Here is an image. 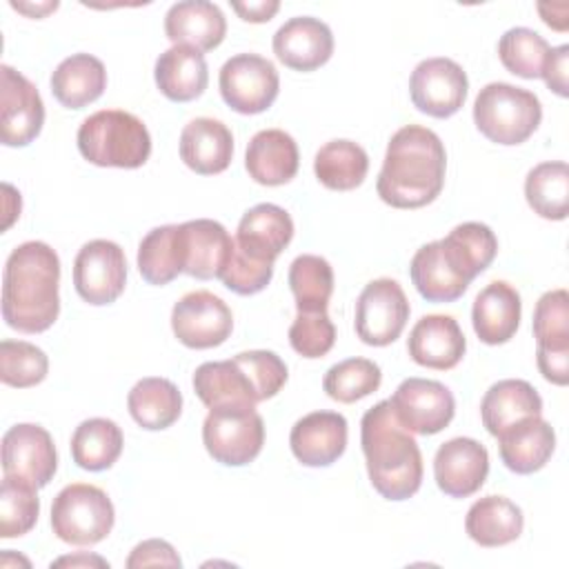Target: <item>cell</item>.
<instances>
[{"label": "cell", "mask_w": 569, "mask_h": 569, "mask_svg": "<svg viewBox=\"0 0 569 569\" xmlns=\"http://www.w3.org/2000/svg\"><path fill=\"white\" fill-rule=\"evenodd\" d=\"M409 311V300L396 280H371L356 300V333L369 347H387L400 338Z\"/></svg>", "instance_id": "9"}, {"label": "cell", "mask_w": 569, "mask_h": 569, "mask_svg": "<svg viewBox=\"0 0 569 569\" xmlns=\"http://www.w3.org/2000/svg\"><path fill=\"white\" fill-rule=\"evenodd\" d=\"M347 418L338 411H311L296 420L289 447L305 467H329L347 449Z\"/></svg>", "instance_id": "18"}, {"label": "cell", "mask_w": 569, "mask_h": 569, "mask_svg": "<svg viewBox=\"0 0 569 569\" xmlns=\"http://www.w3.org/2000/svg\"><path fill=\"white\" fill-rule=\"evenodd\" d=\"M567 60H569V44H560V47H553L549 49V56L545 60V67H542V76L547 87L558 93L560 98H567L569 96V89H567Z\"/></svg>", "instance_id": "49"}, {"label": "cell", "mask_w": 569, "mask_h": 569, "mask_svg": "<svg viewBox=\"0 0 569 569\" xmlns=\"http://www.w3.org/2000/svg\"><path fill=\"white\" fill-rule=\"evenodd\" d=\"M122 429L109 418L82 420L71 436V458L84 471H104L122 453Z\"/></svg>", "instance_id": "36"}, {"label": "cell", "mask_w": 569, "mask_h": 569, "mask_svg": "<svg viewBox=\"0 0 569 569\" xmlns=\"http://www.w3.org/2000/svg\"><path fill=\"white\" fill-rule=\"evenodd\" d=\"M40 513L38 487L20 476L4 473L0 487V536L18 538L33 529Z\"/></svg>", "instance_id": "40"}, {"label": "cell", "mask_w": 569, "mask_h": 569, "mask_svg": "<svg viewBox=\"0 0 569 569\" xmlns=\"http://www.w3.org/2000/svg\"><path fill=\"white\" fill-rule=\"evenodd\" d=\"M182 162L200 173H222L233 158V136L229 127L213 118H196L180 133Z\"/></svg>", "instance_id": "25"}, {"label": "cell", "mask_w": 569, "mask_h": 569, "mask_svg": "<svg viewBox=\"0 0 569 569\" xmlns=\"http://www.w3.org/2000/svg\"><path fill=\"white\" fill-rule=\"evenodd\" d=\"M542 413V398L529 385L520 378H507L493 382L480 402V416L487 431L498 438L509 427L540 416Z\"/></svg>", "instance_id": "27"}, {"label": "cell", "mask_w": 569, "mask_h": 569, "mask_svg": "<svg viewBox=\"0 0 569 569\" xmlns=\"http://www.w3.org/2000/svg\"><path fill=\"white\" fill-rule=\"evenodd\" d=\"M536 362L551 385L565 387L569 382V351H536Z\"/></svg>", "instance_id": "50"}, {"label": "cell", "mask_w": 569, "mask_h": 569, "mask_svg": "<svg viewBox=\"0 0 569 569\" xmlns=\"http://www.w3.org/2000/svg\"><path fill=\"white\" fill-rule=\"evenodd\" d=\"M520 316L522 302L516 287L505 280H493L476 296L471 325L485 345H505L516 336Z\"/></svg>", "instance_id": "23"}, {"label": "cell", "mask_w": 569, "mask_h": 569, "mask_svg": "<svg viewBox=\"0 0 569 569\" xmlns=\"http://www.w3.org/2000/svg\"><path fill=\"white\" fill-rule=\"evenodd\" d=\"M60 258L40 240L18 244L2 273V318L22 333L47 331L60 313Z\"/></svg>", "instance_id": "2"}, {"label": "cell", "mask_w": 569, "mask_h": 569, "mask_svg": "<svg viewBox=\"0 0 569 569\" xmlns=\"http://www.w3.org/2000/svg\"><path fill=\"white\" fill-rule=\"evenodd\" d=\"M11 7H13V9H18V11H24V13H29V11H31L29 7H24V4H18V2H11ZM56 9H58V2H47L44 7H36V9L31 11V16L40 18V16H44V13H49V11H56Z\"/></svg>", "instance_id": "53"}, {"label": "cell", "mask_w": 569, "mask_h": 569, "mask_svg": "<svg viewBox=\"0 0 569 569\" xmlns=\"http://www.w3.org/2000/svg\"><path fill=\"white\" fill-rule=\"evenodd\" d=\"M78 151L96 167L138 169L151 156V136L138 116L102 109L82 120Z\"/></svg>", "instance_id": "4"}, {"label": "cell", "mask_w": 569, "mask_h": 569, "mask_svg": "<svg viewBox=\"0 0 569 569\" xmlns=\"http://www.w3.org/2000/svg\"><path fill=\"white\" fill-rule=\"evenodd\" d=\"M525 198L545 220H565L569 211V167L562 160L536 164L525 178Z\"/></svg>", "instance_id": "37"}, {"label": "cell", "mask_w": 569, "mask_h": 569, "mask_svg": "<svg viewBox=\"0 0 569 569\" xmlns=\"http://www.w3.org/2000/svg\"><path fill=\"white\" fill-rule=\"evenodd\" d=\"M113 522V502L96 485L73 482L53 498L51 529L67 545H98L111 533Z\"/></svg>", "instance_id": "6"}, {"label": "cell", "mask_w": 569, "mask_h": 569, "mask_svg": "<svg viewBox=\"0 0 569 569\" xmlns=\"http://www.w3.org/2000/svg\"><path fill=\"white\" fill-rule=\"evenodd\" d=\"M171 329L189 349H213L231 336L233 313L222 298L200 289L173 305Z\"/></svg>", "instance_id": "12"}, {"label": "cell", "mask_w": 569, "mask_h": 569, "mask_svg": "<svg viewBox=\"0 0 569 569\" xmlns=\"http://www.w3.org/2000/svg\"><path fill=\"white\" fill-rule=\"evenodd\" d=\"M233 360L244 371V376L249 378L258 402H262L267 398H273L287 382V376H289L287 365L273 351L251 349V351L236 353Z\"/></svg>", "instance_id": "45"}, {"label": "cell", "mask_w": 569, "mask_h": 569, "mask_svg": "<svg viewBox=\"0 0 569 569\" xmlns=\"http://www.w3.org/2000/svg\"><path fill=\"white\" fill-rule=\"evenodd\" d=\"M536 351H569V293L565 289L547 291L533 309Z\"/></svg>", "instance_id": "43"}, {"label": "cell", "mask_w": 569, "mask_h": 569, "mask_svg": "<svg viewBox=\"0 0 569 569\" xmlns=\"http://www.w3.org/2000/svg\"><path fill=\"white\" fill-rule=\"evenodd\" d=\"M64 565H69V567H91V565H96V567H109V562L104 560V558H100V556H89V553H78V556H62V558H58V560H53L51 562V567H64Z\"/></svg>", "instance_id": "52"}, {"label": "cell", "mask_w": 569, "mask_h": 569, "mask_svg": "<svg viewBox=\"0 0 569 569\" xmlns=\"http://www.w3.org/2000/svg\"><path fill=\"white\" fill-rule=\"evenodd\" d=\"M153 78L164 98L171 102H189L204 93L209 67L198 49L173 44L158 56Z\"/></svg>", "instance_id": "28"}, {"label": "cell", "mask_w": 569, "mask_h": 569, "mask_svg": "<svg viewBox=\"0 0 569 569\" xmlns=\"http://www.w3.org/2000/svg\"><path fill=\"white\" fill-rule=\"evenodd\" d=\"M389 402L402 427L420 436L442 431L456 413L453 393L442 382L429 378L402 380Z\"/></svg>", "instance_id": "13"}, {"label": "cell", "mask_w": 569, "mask_h": 569, "mask_svg": "<svg viewBox=\"0 0 569 569\" xmlns=\"http://www.w3.org/2000/svg\"><path fill=\"white\" fill-rule=\"evenodd\" d=\"M127 407L131 418L147 431H160L171 427L182 413V393L169 380L160 376H149L138 380L129 396Z\"/></svg>", "instance_id": "32"}, {"label": "cell", "mask_w": 569, "mask_h": 569, "mask_svg": "<svg viewBox=\"0 0 569 569\" xmlns=\"http://www.w3.org/2000/svg\"><path fill=\"white\" fill-rule=\"evenodd\" d=\"M222 100L238 113L267 111L280 91V76L271 60L258 53L231 56L218 76Z\"/></svg>", "instance_id": "8"}, {"label": "cell", "mask_w": 569, "mask_h": 569, "mask_svg": "<svg viewBox=\"0 0 569 569\" xmlns=\"http://www.w3.org/2000/svg\"><path fill=\"white\" fill-rule=\"evenodd\" d=\"M369 171L367 151L353 140H331L313 158V173L331 191H351L360 187Z\"/></svg>", "instance_id": "35"}, {"label": "cell", "mask_w": 569, "mask_h": 569, "mask_svg": "<svg viewBox=\"0 0 569 569\" xmlns=\"http://www.w3.org/2000/svg\"><path fill=\"white\" fill-rule=\"evenodd\" d=\"M445 171L447 151L438 133L422 124H407L387 144L376 191L389 207L420 209L440 196Z\"/></svg>", "instance_id": "1"}, {"label": "cell", "mask_w": 569, "mask_h": 569, "mask_svg": "<svg viewBox=\"0 0 569 569\" xmlns=\"http://www.w3.org/2000/svg\"><path fill=\"white\" fill-rule=\"evenodd\" d=\"M298 144L282 129H262L247 144L244 169L258 184H287L298 173Z\"/></svg>", "instance_id": "24"}, {"label": "cell", "mask_w": 569, "mask_h": 569, "mask_svg": "<svg viewBox=\"0 0 569 569\" xmlns=\"http://www.w3.org/2000/svg\"><path fill=\"white\" fill-rule=\"evenodd\" d=\"M127 284V258L113 240H89L73 260L76 293L89 305H111Z\"/></svg>", "instance_id": "10"}, {"label": "cell", "mask_w": 569, "mask_h": 569, "mask_svg": "<svg viewBox=\"0 0 569 569\" xmlns=\"http://www.w3.org/2000/svg\"><path fill=\"white\" fill-rule=\"evenodd\" d=\"M289 287L298 311H327L333 293V269L322 256L302 253L289 264Z\"/></svg>", "instance_id": "39"}, {"label": "cell", "mask_w": 569, "mask_h": 569, "mask_svg": "<svg viewBox=\"0 0 569 569\" xmlns=\"http://www.w3.org/2000/svg\"><path fill=\"white\" fill-rule=\"evenodd\" d=\"M407 351L416 365L447 371L462 360L467 340L456 318L445 313H429L422 316L409 331Z\"/></svg>", "instance_id": "20"}, {"label": "cell", "mask_w": 569, "mask_h": 569, "mask_svg": "<svg viewBox=\"0 0 569 569\" xmlns=\"http://www.w3.org/2000/svg\"><path fill=\"white\" fill-rule=\"evenodd\" d=\"M271 47L284 67L313 71L329 62L333 53V33L320 18L296 16L273 33Z\"/></svg>", "instance_id": "19"}, {"label": "cell", "mask_w": 569, "mask_h": 569, "mask_svg": "<svg viewBox=\"0 0 569 569\" xmlns=\"http://www.w3.org/2000/svg\"><path fill=\"white\" fill-rule=\"evenodd\" d=\"M47 353L27 340L0 342V380L16 389H29L47 378Z\"/></svg>", "instance_id": "44"}, {"label": "cell", "mask_w": 569, "mask_h": 569, "mask_svg": "<svg viewBox=\"0 0 569 569\" xmlns=\"http://www.w3.org/2000/svg\"><path fill=\"white\" fill-rule=\"evenodd\" d=\"M58 453L51 433L31 422L13 425L2 436V471L33 482L38 489L53 480Z\"/></svg>", "instance_id": "15"}, {"label": "cell", "mask_w": 569, "mask_h": 569, "mask_svg": "<svg viewBox=\"0 0 569 569\" xmlns=\"http://www.w3.org/2000/svg\"><path fill=\"white\" fill-rule=\"evenodd\" d=\"M202 442L220 465H249L264 445L262 416L256 407H213L202 422Z\"/></svg>", "instance_id": "7"}, {"label": "cell", "mask_w": 569, "mask_h": 569, "mask_svg": "<svg viewBox=\"0 0 569 569\" xmlns=\"http://www.w3.org/2000/svg\"><path fill=\"white\" fill-rule=\"evenodd\" d=\"M2 73V107H0V138L7 147H27L38 138L44 124V102L31 80L9 64Z\"/></svg>", "instance_id": "14"}, {"label": "cell", "mask_w": 569, "mask_h": 569, "mask_svg": "<svg viewBox=\"0 0 569 569\" xmlns=\"http://www.w3.org/2000/svg\"><path fill=\"white\" fill-rule=\"evenodd\" d=\"M107 89V69L91 53L64 58L51 73V93L67 109H82L96 102Z\"/></svg>", "instance_id": "29"}, {"label": "cell", "mask_w": 569, "mask_h": 569, "mask_svg": "<svg viewBox=\"0 0 569 569\" xmlns=\"http://www.w3.org/2000/svg\"><path fill=\"white\" fill-rule=\"evenodd\" d=\"M193 389L196 396L207 405L213 407H256V393L251 389L249 378L236 365V360H218V362H202L193 373Z\"/></svg>", "instance_id": "33"}, {"label": "cell", "mask_w": 569, "mask_h": 569, "mask_svg": "<svg viewBox=\"0 0 569 569\" xmlns=\"http://www.w3.org/2000/svg\"><path fill=\"white\" fill-rule=\"evenodd\" d=\"M380 382H382V371L373 360L347 358L327 369L322 378V389L331 400L351 405L378 391Z\"/></svg>", "instance_id": "41"}, {"label": "cell", "mask_w": 569, "mask_h": 569, "mask_svg": "<svg viewBox=\"0 0 569 569\" xmlns=\"http://www.w3.org/2000/svg\"><path fill=\"white\" fill-rule=\"evenodd\" d=\"M542 120V104L529 89L509 82L485 84L473 102V122L478 131L496 144L525 142Z\"/></svg>", "instance_id": "5"}, {"label": "cell", "mask_w": 569, "mask_h": 569, "mask_svg": "<svg viewBox=\"0 0 569 569\" xmlns=\"http://www.w3.org/2000/svg\"><path fill=\"white\" fill-rule=\"evenodd\" d=\"M178 247L182 273L198 280H211L220 278L229 264L233 238L218 220L196 218L178 224Z\"/></svg>", "instance_id": "16"}, {"label": "cell", "mask_w": 569, "mask_h": 569, "mask_svg": "<svg viewBox=\"0 0 569 569\" xmlns=\"http://www.w3.org/2000/svg\"><path fill=\"white\" fill-rule=\"evenodd\" d=\"M525 527L522 509L505 496L476 500L465 518L467 536L480 547H502L520 538Z\"/></svg>", "instance_id": "30"}, {"label": "cell", "mask_w": 569, "mask_h": 569, "mask_svg": "<svg viewBox=\"0 0 569 569\" xmlns=\"http://www.w3.org/2000/svg\"><path fill=\"white\" fill-rule=\"evenodd\" d=\"M231 9L247 22H267L280 9L278 0H258V2H231Z\"/></svg>", "instance_id": "51"}, {"label": "cell", "mask_w": 569, "mask_h": 569, "mask_svg": "<svg viewBox=\"0 0 569 569\" xmlns=\"http://www.w3.org/2000/svg\"><path fill=\"white\" fill-rule=\"evenodd\" d=\"M549 49V42L529 27L507 29L498 40V58L502 67L509 73L527 80L542 76Z\"/></svg>", "instance_id": "42"}, {"label": "cell", "mask_w": 569, "mask_h": 569, "mask_svg": "<svg viewBox=\"0 0 569 569\" xmlns=\"http://www.w3.org/2000/svg\"><path fill=\"white\" fill-rule=\"evenodd\" d=\"M271 278H273V262L256 260L244 251H240L236 244L231 251V260L220 276L222 284L238 296H253L262 291L271 282Z\"/></svg>", "instance_id": "47"}, {"label": "cell", "mask_w": 569, "mask_h": 569, "mask_svg": "<svg viewBox=\"0 0 569 569\" xmlns=\"http://www.w3.org/2000/svg\"><path fill=\"white\" fill-rule=\"evenodd\" d=\"M336 342V327L327 311H298L289 327V345L302 358H322Z\"/></svg>", "instance_id": "46"}, {"label": "cell", "mask_w": 569, "mask_h": 569, "mask_svg": "<svg viewBox=\"0 0 569 569\" xmlns=\"http://www.w3.org/2000/svg\"><path fill=\"white\" fill-rule=\"evenodd\" d=\"M469 80L451 58H427L416 64L409 78V96L418 111L431 118H449L467 100Z\"/></svg>", "instance_id": "11"}, {"label": "cell", "mask_w": 569, "mask_h": 569, "mask_svg": "<svg viewBox=\"0 0 569 569\" xmlns=\"http://www.w3.org/2000/svg\"><path fill=\"white\" fill-rule=\"evenodd\" d=\"M409 276L427 302H453L469 289V282L462 280L445 260L440 240L427 242L413 253Z\"/></svg>", "instance_id": "34"}, {"label": "cell", "mask_w": 569, "mask_h": 569, "mask_svg": "<svg viewBox=\"0 0 569 569\" xmlns=\"http://www.w3.org/2000/svg\"><path fill=\"white\" fill-rule=\"evenodd\" d=\"M293 238L291 216L271 202H260L244 211L238 222L233 244L247 256L264 262H276V258L287 249Z\"/></svg>", "instance_id": "21"}, {"label": "cell", "mask_w": 569, "mask_h": 569, "mask_svg": "<svg viewBox=\"0 0 569 569\" xmlns=\"http://www.w3.org/2000/svg\"><path fill=\"white\" fill-rule=\"evenodd\" d=\"M556 449V431L540 416L527 418L498 436V451L505 467L527 476L540 471Z\"/></svg>", "instance_id": "26"}, {"label": "cell", "mask_w": 569, "mask_h": 569, "mask_svg": "<svg viewBox=\"0 0 569 569\" xmlns=\"http://www.w3.org/2000/svg\"><path fill=\"white\" fill-rule=\"evenodd\" d=\"M158 565H162V567H180L182 565L176 549L167 540H160V538H151V540L136 545L131 556L127 558L129 569L158 567Z\"/></svg>", "instance_id": "48"}, {"label": "cell", "mask_w": 569, "mask_h": 569, "mask_svg": "<svg viewBox=\"0 0 569 569\" xmlns=\"http://www.w3.org/2000/svg\"><path fill=\"white\" fill-rule=\"evenodd\" d=\"M440 249L449 267L471 284V280L493 262L498 238L482 222H462L440 240Z\"/></svg>", "instance_id": "31"}, {"label": "cell", "mask_w": 569, "mask_h": 569, "mask_svg": "<svg viewBox=\"0 0 569 569\" xmlns=\"http://www.w3.org/2000/svg\"><path fill=\"white\" fill-rule=\"evenodd\" d=\"M138 271L144 282L162 287L182 273L178 224L151 229L138 244Z\"/></svg>", "instance_id": "38"}, {"label": "cell", "mask_w": 569, "mask_h": 569, "mask_svg": "<svg viewBox=\"0 0 569 569\" xmlns=\"http://www.w3.org/2000/svg\"><path fill=\"white\" fill-rule=\"evenodd\" d=\"M360 445L373 489L387 500H407L422 485V456L416 438L380 400L360 420Z\"/></svg>", "instance_id": "3"}, {"label": "cell", "mask_w": 569, "mask_h": 569, "mask_svg": "<svg viewBox=\"0 0 569 569\" xmlns=\"http://www.w3.org/2000/svg\"><path fill=\"white\" fill-rule=\"evenodd\" d=\"M164 33L173 44H187L202 51L216 49L227 33V18L218 4L207 0H182L169 7Z\"/></svg>", "instance_id": "22"}, {"label": "cell", "mask_w": 569, "mask_h": 569, "mask_svg": "<svg viewBox=\"0 0 569 569\" xmlns=\"http://www.w3.org/2000/svg\"><path fill=\"white\" fill-rule=\"evenodd\" d=\"M489 453L473 438H451L433 456V478L438 489L451 498L473 496L487 480Z\"/></svg>", "instance_id": "17"}]
</instances>
